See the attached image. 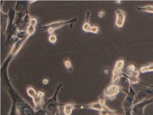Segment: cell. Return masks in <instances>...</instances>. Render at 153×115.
<instances>
[{
	"instance_id": "484cf974",
	"label": "cell",
	"mask_w": 153,
	"mask_h": 115,
	"mask_svg": "<svg viewBox=\"0 0 153 115\" xmlns=\"http://www.w3.org/2000/svg\"><path fill=\"white\" fill-rule=\"evenodd\" d=\"M98 16L100 18H102L105 15V13L104 11H101L98 13Z\"/></svg>"
},
{
	"instance_id": "d6986e66",
	"label": "cell",
	"mask_w": 153,
	"mask_h": 115,
	"mask_svg": "<svg viewBox=\"0 0 153 115\" xmlns=\"http://www.w3.org/2000/svg\"><path fill=\"white\" fill-rule=\"evenodd\" d=\"M126 70H127V72L128 73L127 74H132L136 71V66L133 64H129L127 67Z\"/></svg>"
},
{
	"instance_id": "f546056e",
	"label": "cell",
	"mask_w": 153,
	"mask_h": 115,
	"mask_svg": "<svg viewBox=\"0 0 153 115\" xmlns=\"http://www.w3.org/2000/svg\"></svg>"
},
{
	"instance_id": "9a60e30c",
	"label": "cell",
	"mask_w": 153,
	"mask_h": 115,
	"mask_svg": "<svg viewBox=\"0 0 153 115\" xmlns=\"http://www.w3.org/2000/svg\"><path fill=\"white\" fill-rule=\"evenodd\" d=\"M140 71L142 73L153 71V63H149L141 67L140 68Z\"/></svg>"
},
{
	"instance_id": "ba28073f",
	"label": "cell",
	"mask_w": 153,
	"mask_h": 115,
	"mask_svg": "<svg viewBox=\"0 0 153 115\" xmlns=\"http://www.w3.org/2000/svg\"><path fill=\"white\" fill-rule=\"evenodd\" d=\"M77 22V18H75L73 20H71L69 21H60V22H56V23H52L48 25L42 27H39L40 29H42V31H46V29L49 28H51L53 30H57V29L60 28L62 27L65 25L68 24H71V23H75Z\"/></svg>"
},
{
	"instance_id": "5bb4252c",
	"label": "cell",
	"mask_w": 153,
	"mask_h": 115,
	"mask_svg": "<svg viewBox=\"0 0 153 115\" xmlns=\"http://www.w3.org/2000/svg\"><path fill=\"white\" fill-rule=\"evenodd\" d=\"M89 17V12H88L87 14L86 20L84 25L83 26V29L85 32H91V29H92L93 26L91 25L88 23V19Z\"/></svg>"
},
{
	"instance_id": "cb8c5ba5",
	"label": "cell",
	"mask_w": 153,
	"mask_h": 115,
	"mask_svg": "<svg viewBox=\"0 0 153 115\" xmlns=\"http://www.w3.org/2000/svg\"><path fill=\"white\" fill-rule=\"evenodd\" d=\"M99 29L97 27L93 26L91 29V32L93 33H97L99 32Z\"/></svg>"
},
{
	"instance_id": "4dcf8cb0",
	"label": "cell",
	"mask_w": 153,
	"mask_h": 115,
	"mask_svg": "<svg viewBox=\"0 0 153 115\" xmlns=\"http://www.w3.org/2000/svg\"></svg>"
},
{
	"instance_id": "d4e9b609",
	"label": "cell",
	"mask_w": 153,
	"mask_h": 115,
	"mask_svg": "<svg viewBox=\"0 0 153 115\" xmlns=\"http://www.w3.org/2000/svg\"><path fill=\"white\" fill-rule=\"evenodd\" d=\"M124 115H132L131 110L124 111Z\"/></svg>"
},
{
	"instance_id": "8992f818",
	"label": "cell",
	"mask_w": 153,
	"mask_h": 115,
	"mask_svg": "<svg viewBox=\"0 0 153 115\" xmlns=\"http://www.w3.org/2000/svg\"><path fill=\"white\" fill-rule=\"evenodd\" d=\"M135 95L136 92L131 86L130 88L129 92L127 94V97L122 104L123 110L132 109Z\"/></svg>"
},
{
	"instance_id": "4316f807",
	"label": "cell",
	"mask_w": 153,
	"mask_h": 115,
	"mask_svg": "<svg viewBox=\"0 0 153 115\" xmlns=\"http://www.w3.org/2000/svg\"><path fill=\"white\" fill-rule=\"evenodd\" d=\"M104 72V74H109V72H110V70H109V69H105Z\"/></svg>"
},
{
	"instance_id": "52a82bcc",
	"label": "cell",
	"mask_w": 153,
	"mask_h": 115,
	"mask_svg": "<svg viewBox=\"0 0 153 115\" xmlns=\"http://www.w3.org/2000/svg\"><path fill=\"white\" fill-rule=\"evenodd\" d=\"M131 84L129 79L124 76L122 75L119 79L117 85L120 88V91L128 94L129 92L130 88L131 87Z\"/></svg>"
},
{
	"instance_id": "3957f363",
	"label": "cell",
	"mask_w": 153,
	"mask_h": 115,
	"mask_svg": "<svg viewBox=\"0 0 153 115\" xmlns=\"http://www.w3.org/2000/svg\"><path fill=\"white\" fill-rule=\"evenodd\" d=\"M125 65L124 60L120 59L117 60L115 63L113 70V76L111 79V84H114V83L120 79L123 75L122 70Z\"/></svg>"
},
{
	"instance_id": "7a4b0ae2",
	"label": "cell",
	"mask_w": 153,
	"mask_h": 115,
	"mask_svg": "<svg viewBox=\"0 0 153 115\" xmlns=\"http://www.w3.org/2000/svg\"><path fill=\"white\" fill-rule=\"evenodd\" d=\"M148 86H144L136 92L133 105L144 100L153 98V86L141 83Z\"/></svg>"
},
{
	"instance_id": "ffe728a7",
	"label": "cell",
	"mask_w": 153,
	"mask_h": 115,
	"mask_svg": "<svg viewBox=\"0 0 153 115\" xmlns=\"http://www.w3.org/2000/svg\"><path fill=\"white\" fill-rule=\"evenodd\" d=\"M35 31V27L29 25L27 30V33L29 36L33 35Z\"/></svg>"
},
{
	"instance_id": "603a6c76",
	"label": "cell",
	"mask_w": 153,
	"mask_h": 115,
	"mask_svg": "<svg viewBox=\"0 0 153 115\" xmlns=\"http://www.w3.org/2000/svg\"><path fill=\"white\" fill-rule=\"evenodd\" d=\"M36 24H37V20L36 19L34 18H31L29 22V25L35 27Z\"/></svg>"
},
{
	"instance_id": "e0dca14e",
	"label": "cell",
	"mask_w": 153,
	"mask_h": 115,
	"mask_svg": "<svg viewBox=\"0 0 153 115\" xmlns=\"http://www.w3.org/2000/svg\"><path fill=\"white\" fill-rule=\"evenodd\" d=\"M8 115H19L18 110L17 108L15 102H12V105L10 111Z\"/></svg>"
},
{
	"instance_id": "30bf717a",
	"label": "cell",
	"mask_w": 153,
	"mask_h": 115,
	"mask_svg": "<svg viewBox=\"0 0 153 115\" xmlns=\"http://www.w3.org/2000/svg\"><path fill=\"white\" fill-rule=\"evenodd\" d=\"M139 75V72L137 70H136L130 74L123 73V75L129 79L131 84H136L140 83Z\"/></svg>"
},
{
	"instance_id": "7c38bea8",
	"label": "cell",
	"mask_w": 153,
	"mask_h": 115,
	"mask_svg": "<svg viewBox=\"0 0 153 115\" xmlns=\"http://www.w3.org/2000/svg\"><path fill=\"white\" fill-rule=\"evenodd\" d=\"M63 115H71L73 111L78 108V105L72 103H67L63 106Z\"/></svg>"
},
{
	"instance_id": "8fae6325",
	"label": "cell",
	"mask_w": 153,
	"mask_h": 115,
	"mask_svg": "<svg viewBox=\"0 0 153 115\" xmlns=\"http://www.w3.org/2000/svg\"><path fill=\"white\" fill-rule=\"evenodd\" d=\"M104 106L102 105L99 101H97L96 102L89 103V104H87V105H83V106L78 105V108H86L91 109L97 111L99 112V111L102 110L103 109V107Z\"/></svg>"
},
{
	"instance_id": "4fadbf2b",
	"label": "cell",
	"mask_w": 153,
	"mask_h": 115,
	"mask_svg": "<svg viewBox=\"0 0 153 115\" xmlns=\"http://www.w3.org/2000/svg\"><path fill=\"white\" fill-rule=\"evenodd\" d=\"M118 112L119 111L111 109L106 105H105L102 110L99 111V113L100 115H117Z\"/></svg>"
},
{
	"instance_id": "f1b7e54d",
	"label": "cell",
	"mask_w": 153,
	"mask_h": 115,
	"mask_svg": "<svg viewBox=\"0 0 153 115\" xmlns=\"http://www.w3.org/2000/svg\"><path fill=\"white\" fill-rule=\"evenodd\" d=\"M116 2L117 4H119V3H121V1H116Z\"/></svg>"
},
{
	"instance_id": "6da1fadb",
	"label": "cell",
	"mask_w": 153,
	"mask_h": 115,
	"mask_svg": "<svg viewBox=\"0 0 153 115\" xmlns=\"http://www.w3.org/2000/svg\"><path fill=\"white\" fill-rule=\"evenodd\" d=\"M62 86V85H59L52 97L46 99L44 102L42 108L46 111L48 115H60L59 107L64 106V104L58 102L57 95Z\"/></svg>"
},
{
	"instance_id": "ac0fdd59",
	"label": "cell",
	"mask_w": 153,
	"mask_h": 115,
	"mask_svg": "<svg viewBox=\"0 0 153 115\" xmlns=\"http://www.w3.org/2000/svg\"><path fill=\"white\" fill-rule=\"evenodd\" d=\"M27 94H28V96L32 98V99L37 94V92H36L35 90L33 87H31V86H28L27 87Z\"/></svg>"
},
{
	"instance_id": "83f0119b",
	"label": "cell",
	"mask_w": 153,
	"mask_h": 115,
	"mask_svg": "<svg viewBox=\"0 0 153 115\" xmlns=\"http://www.w3.org/2000/svg\"><path fill=\"white\" fill-rule=\"evenodd\" d=\"M48 83H49V81H48V79H45L43 81V83L44 85H47Z\"/></svg>"
},
{
	"instance_id": "7402d4cb",
	"label": "cell",
	"mask_w": 153,
	"mask_h": 115,
	"mask_svg": "<svg viewBox=\"0 0 153 115\" xmlns=\"http://www.w3.org/2000/svg\"><path fill=\"white\" fill-rule=\"evenodd\" d=\"M49 41L51 43H55L56 41H57V37H56V35L53 34L51 35L50 36V37H49Z\"/></svg>"
},
{
	"instance_id": "5b68a950",
	"label": "cell",
	"mask_w": 153,
	"mask_h": 115,
	"mask_svg": "<svg viewBox=\"0 0 153 115\" xmlns=\"http://www.w3.org/2000/svg\"><path fill=\"white\" fill-rule=\"evenodd\" d=\"M120 90L117 85L111 84L108 86L103 91V95L108 100H113L120 93Z\"/></svg>"
},
{
	"instance_id": "44dd1931",
	"label": "cell",
	"mask_w": 153,
	"mask_h": 115,
	"mask_svg": "<svg viewBox=\"0 0 153 115\" xmlns=\"http://www.w3.org/2000/svg\"><path fill=\"white\" fill-rule=\"evenodd\" d=\"M64 64H65V67L67 68V69H68L69 71H70V72L72 71V66H71V64L70 61L68 59H65Z\"/></svg>"
},
{
	"instance_id": "2e32d148",
	"label": "cell",
	"mask_w": 153,
	"mask_h": 115,
	"mask_svg": "<svg viewBox=\"0 0 153 115\" xmlns=\"http://www.w3.org/2000/svg\"><path fill=\"white\" fill-rule=\"evenodd\" d=\"M137 10L148 13H153V6H147L144 7H136Z\"/></svg>"
},
{
	"instance_id": "277c9868",
	"label": "cell",
	"mask_w": 153,
	"mask_h": 115,
	"mask_svg": "<svg viewBox=\"0 0 153 115\" xmlns=\"http://www.w3.org/2000/svg\"><path fill=\"white\" fill-rule=\"evenodd\" d=\"M152 103H153V98L144 100L133 105L131 109L132 115H143L145 107Z\"/></svg>"
},
{
	"instance_id": "9c48e42d",
	"label": "cell",
	"mask_w": 153,
	"mask_h": 115,
	"mask_svg": "<svg viewBox=\"0 0 153 115\" xmlns=\"http://www.w3.org/2000/svg\"><path fill=\"white\" fill-rule=\"evenodd\" d=\"M116 13V20H115V26L117 28H121L123 25L126 18V13L121 10L115 9Z\"/></svg>"
}]
</instances>
